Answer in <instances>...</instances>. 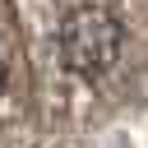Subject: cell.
<instances>
[{"label": "cell", "instance_id": "6da1fadb", "mask_svg": "<svg viewBox=\"0 0 148 148\" xmlns=\"http://www.w3.org/2000/svg\"><path fill=\"white\" fill-rule=\"evenodd\" d=\"M56 51H60V65L79 79H102L116 69L120 51H125V23L97 5V0H83L74 5L65 18H60V32H56Z\"/></svg>", "mask_w": 148, "mask_h": 148}, {"label": "cell", "instance_id": "7a4b0ae2", "mask_svg": "<svg viewBox=\"0 0 148 148\" xmlns=\"http://www.w3.org/2000/svg\"><path fill=\"white\" fill-rule=\"evenodd\" d=\"M0 92H5V56H0Z\"/></svg>", "mask_w": 148, "mask_h": 148}]
</instances>
